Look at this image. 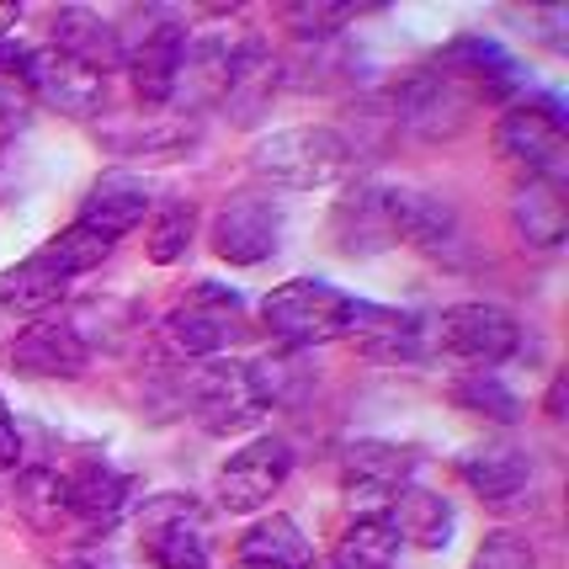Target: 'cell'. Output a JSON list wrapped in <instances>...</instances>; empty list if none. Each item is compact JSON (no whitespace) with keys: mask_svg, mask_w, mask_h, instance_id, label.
<instances>
[{"mask_svg":"<svg viewBox=\"0 0 569 569\" xmlns=\"http://www.w3.org/2000/svg\"><path fill=\"white\" fill-rule=\"evenodd\" d=\"M256 64H261V38H256L250 27H213V32H198V38H187L171 101L192 107V112H198V107H213V101L229 97Z\"/></svg>","mask_w":569,"mask_h":569,"instance_id":"1","label":"cell"},{"mask_svg":"<svg viewBox=\"0 0 569 569\" xmlns=\"http://www.w3.org/2000/svg\"><path fill=\"white\" fill-rule=\"evenodd\" d=\"M351 309H357V298H347L341 288H330L320 277H293V282H282L261 298V325L288 351H309L347 336Z\"/></svg>","mask_w":569,"mask_h":569,"instance_id":"2","label":"cell"},{"mask_svg":"<svg viewBox=\"0 0 569 569\" xmlns=\"http://www.w3.org/2000/svg\"><path fill=\"white\" fill-rule=\"evenodd\" d=\"M250 171L261 181L293 187V192H315L351 171V144L336 128H282V133L256 139Z\"/></svg>","mask_w":569,"mask_h":569,"instance_id":"3","label":"cell"},{"mask_svg":"<svg viewBox=\"0 0 569 569\" xmlns=\"http://www.w3.org/2000/svg\"><path fill=\"white\" fill-rule=\"evenodd\" d=\"M139 548L154 569H208L213 543H208V511L198 496H154L139 511Z\"/></svg>","mask_w":569,"mask_h":569,"instance_id":"4","label":"cell"},{"mask_svg":"<svg viewBox=\"0 0 569 569\" xmlns=\"http://www.w3.org/2000/svg\"><path fill=\"white\" fill-rule=\"evenodd\" d=\"M496 149H500V160H511V166L527 171V181L565 187L569 139H565V118H559L553 101H517L496 123Z\"/></svg>","mask_w":569,"mask_h":569,"instance_id":"5","label":"cell"},{"mask_svg":"<svg viewBox=\"0 0 569 569\" xmlns=\"http://www.w3.org/2000/svg\"><path fill=\"white\" fill-rule=\"evenodd\" d=\"M431 347L447 351V357H458V362H469V368H500L506 357H517L521 347V325L496 309V303H452L442 309L437 320H431Z\"/></svg>","mask_w":569,"mask_h":569,"instance_id":"6","label":"cell"},{"mask_svg":"<svg viewBox=\"0 0 569 569\" xmlns=\"http://www.w3.org/2000/svg\"><path fill=\"white\" fill-rule=\"evenodd\" d=\"M118 43H123V70L133 74V91L144 101H171L176 70L187 53V27L171 11H133V32L118 27Z\"/></svg>","mask_w":569,"mask_h":569,"instance_id":"7","label":"cell"},{"mask_svg":"<svg viewBox=\"0 0 569 569\" xmlns=\"http://www.w3.org/2000/svg\"><path fill=\"white\" fill-rule=\"evenodd\" d=\"M240 315H246V303H240L234 288L198 282L192 298H181L171 315H166V341L181 357H213V351H223L240 336Z\"/></svg>","mask_w":569,"mask_h":569,"instance_id":"8","label":"cell"},{"mask_svg":"<svg viewBox=\"0 0 569 569\" xmlns=\"http://www.w3.org/2000/svg\"><path fill=\"white\" fill-rule=\"evenodd\" d=\"M416 473V447L399 442H357L347 447V463H341V485H347L351 511L362 517H383L389 500L410 485Z\"/></svg>","mask_w":569,"mask_h":569,"instance_id":"9","label":"cell"},{"mask_svg":"<svg viewBox=\"0 0 569 569\" xmlns=\"http://www.w3.org/2000/svg\"><path fill=\"white\" fill-rule=\"evenodd\" d=\"M288 469H293V447L282 442V437H256V442L240 447L219 469V506L234 511V517L261 511L282 490Z\"/></svg>","mask_w":569,"mask_h":569,"instance_id":"10","label":"cell"},{"mask_svg":"<svg viewBox=\"0 0 569 569\" xmlns=\"http://www.w3.org/2000/svg\"><path fill=\"white\" fill-rule=\"evenodd\" d=\"M22 80L32 97L49 101L53 112H64V118H97L101 101H107V74L74 64L70 53H59L53 43L49 49H27Z\"/></svg>","mask_w":569,"mask_h":569,"instance_id":"11","label":"cell"},{"mask_svg":"<svg viewBox=\"0 0 569 569\" xmlns=\"http://www.w3.org/2000/svg\"><path fill=\"white\" fill-rule=\"evenodd\" d=\"M192 416H198L202 431L213 437H229V431H246L256 416H261V399L250 389L246 362H208L192 378Z\"/></svg>","mask_w":569,"mask_h":569,"instance_id":"12","label":"cell"},{"mask_svg":"<svg viewBox=\"0 0 569 569\" xmlns=\"http://www.w3.org/2000/svg\"><path fill=\"white\" fill-rule=\"evenodd\" d=\"M473 112V97L442 70H426V74H410L399 86V123L421 139H447L458 128L469 123Z\"/></svg>","mask_w":569,"mask_h":569,"instance_id":"13","label":"cell"},{"mask_svg":"<svg viewBox=\"0 0 569 569\" xmlns=\"http://www.w3.org/2000/svg\"><path fill=\"white\" fill-rule=\"evenodd\" d=\"M277 234H282V213L261 198L223 202L213 219V250L229 267H256V261L277 256Z\"/></svg>","mask_w":569,"mask_h":569,"instance_id":"14","label":"cell"},{"mask_svg":"<svg viewBox=\"0 0 569 569\" xmlns=\"http://www.w3.org/2000/svg\"><path fill=\"white\" fill-rule=\"evenodd\" d=\"M378 208H383V229L389 240H410L421 250H447L458 240V219L442 198H431L421 187H378Z\"/></svg>","mask_w":569,"mask_h":569,"instance_id":"15","label":"cell"},{"mask_svg":"<svg viewBox=\"0 0 569 569\" xmlns=\"http://www.w3.org/2000/svg\"><path fill=\"white\" fill-rule=\"evenodd\" d=\"M11 362H17V372H27V378H80L86 362H91V341H86L74 325L38 320L32 330L17 336Z\"/></svg>","mask_w":569,"mask_h":569,"instance_id":"16","label":"cell"},{"mask_svg":"<svg viewBox=\"0 0 569 569\" xmlns=\"http://www.w3.org/2000/svg\"><path fill=\"white\" fill-rule=\"evenodd\" d=\"M53 49L70 53L74 64H86V70H118L123 64V43H118V22L112 17H101L91 6H70V11H59L53 17Z\"/></svg>","mask_w":569,"mask_h":569,"instance_id":"17","label":"cell"},{"mask_svg":"<svg viewBox=\"0 0 569 569\" xmlns=\"http://www.w3.org/2000/svg\"><path fill=\"white\" fill-rule=\"evenodd\" d=\"M351 341L378 362H410L426 351V320L399 315V309H378V303H357L351 309Z\"/></svg>","mask_w":569,"mask_h":569,"instance_id":"18","label":"cell"},{"mask_svg":"<svg viewBox=\"0 0 569 569\" xmlns=\"http://www.w3.org/2000/svg\"><path fill=\"white\" fill-rule=\"evenodd\" d=\"M149 213V187L139 181V176L128 171H107L86 192V202H80V219L86 229H97V234H107V240H118V234H128V229H139Z\"/></svg>","mask_w":569,"mask_h":569,"instance_id":"19","label":"cell"},{"mask_svg":"<svg viewBox=\"0 0 569 569\" xmlns=\"http://www.w3.org/2000/svg\"><path fill=\"white\" fill-rule=\"evenodd\" d=\"M458 473H463V485H469L479 500L506 506V500H517L521 490L532 485V458H527V447L490 442V447H473L469 458L458 463Z\"/></svg>","mask_w":569,"mask_h":569,"instance_id":"20","label":"cell"},{"mask_svg":"<svg viewBox=\"0 0 569 569\" xmlns=\"http://www.w3.org/2000/svg\"><path fill=\"white\" fill-rule=\"evenodd\" d=\"M389 527H395L399 543L410 548H426V553H437V548L452 543V527H458V511H452V500H442L437 490H399L389 500Z\"/></svg>","mask_w":569,"mask_h":569,"instance_id":"21","label":"cell"},{"mask_svg":"<svg viewBox=\"0 0 569 569\" xmlns=\"http://www.w3.org/2000/svg\"><path fill=\"white\" fill-rule=\"evenodd\" d=\"M511 223H517V234L532 250L565 246V229H569L565 187H553V181H527V187H517V198H511Z\"/></svg>","mask_w":569,"mask_h":569,"instance_id":"22","label":"cell"},{"mask_svg":"<svg viewBox=\"0 0 569 569\" xmlns=\"http://www.w3.org/2000/svg\"><path fill=\"white\" fill-rule=\"evenodd\" d=\"M315 548L303 538V527L293 517H261L240 538V559L234 565H250V569H309Z\"/></svg>","mask_w":569,"mask_h":569,"instance_id":"23","label":"cell"},{"mask_svg":"<svg viewBox=\"0 0 569 569\" xmlns=\"http://www.w3.org/2000/svg\"><path fill=\"white\" fill-rule=\"evenodd\" d=\"M128 485L118 469H107V463H80V469L64 479V500H70V517L80 521H112L118 511L128 506Z\"/></svg>","mask_w":569,"mask_h":569,"instance_id":"24","label":"cell"},{"mask_svg":"<svg viewBox=\"0 0 569 569\" xmlns=\"http://www.w3.org/2000/svg\"><path fill=\"white\" fill-rule=\"evenodd\" d=\"M64 288H70V277L53 272L43 256H27L22 267L0 272V303L17 309V315H43V309H53V303L64 298Z\"/></svg>","mask_w":569,"mask_h":569,"instance_id":"25","label":"cell"},{"mask_svg":"<svg viewBox=\"0 0 569 569\" xmlns=\"http://www.w3.org/2000/svg\"><path fill=\"white\" fill-rule=\"evenodd\" d=\"M399 538L389 517H357L336 543V565L330 569H395Z\"/></svg>","mask_w":569,"mask_h":569,"instance_id":"26","label":"cell"},{"mask_svg":"<svg viewBox=\"0 0 569 569\" xmlns=\"http://www.w3.org/2000/svg\"><path fill=\"white\" fill-rule=\"evenodd\" d=\"M250 372V389L261 399V410H272V405H293L298 395H309L315 389V372H303L298 362V351H272V357H261V362H246Z\"/></svg>","mask_w":569,"mask_h":569,"instance_id":"27","label":"cell"},{"mask_svg":"<svg viewBox=\"0 0 569 569\" xmlns=\"http://www.w3.org/2000/svg\"><path fill=\"white\" fill-rule=\"evenodd\" d=\"M452 405L458 410H469V416H490V421L511 426L521 416V399L511 395V383L500 378V372H463L458 383H452Z\"/></svg>","mask_w":569,"mask_h":569,"instance_id":"28","label":"cell"},{"mask_svg":"<svg viewBox=\"0 0 569 569\" xmlns=\"http://www.w3.org/2000/svg\"><path fill=\"white\" fill-rule=\"evenodd\" d=\"M38 256L49 261L53 272L86 277V272H97L101 261L112 256V240H107V234H97V229H86V223H70V229H59V234H53Z\"/></svg>","mask_w":569,"mask_h":569,"instance_id":"29","label":"cell"},{"mask_svg":"<svg viewBox=\"0 0 569 569\" xmlns=\"http://www.w3.org/2000/svg\"><path fill=\"white\" fill-rule=\"evenodd\" d=\"M17 506H22V517L32 521V527L53 532L59 521L70 517V500H64V479H59L53 469H27L22 485H17Z\"/></svg>","mask_w":569,"mask_h":569,"instance_id":"30","label":"cell"},{"mask_svg":"<svg viewBox=\"0 0 569 569\" xmlns=\"http://www.w3.org/2000/svg\"><path fill=\"white\" fill-rule=\"evenodd\" d=\"M192 229H198V213H192V202H166L154 223H149V261L154 267H171L187 256L192 246Z\"/></svg>","mask_w":569,"mask_h":569,"instance_id":"31","label":"cell"},{"mask_svg":"<svg viewBox=\"0 0 569 569\" xmlns=\"http://www.w3.org/2000/svg\"><path fill=\"white\" fill-rule=\"evenodd\" d=\"M469 569H538V553L517 532H490L479 543V553L469 559Z\"/></svg>","mask_w":569,"mask_h":569,"instance_id":"32","label":"cell"},{"mask_svg":"<svg viewBox=\"0 0 569 569\" xmlns=\"http://www.w3.org/2000/svg\"><path fill=\"white\" fill-rule=\"evenodd\" d=\"M282 17H288V27H293L298 38H330V32H341L357 11H351V6H288Z\"/></svg>","mask_w":569,"mask_h":569,"instance_id":"33","label":"cell"},{"mask_svg":"<svg viewBox=\"0 0 569 569\" xmlns=\"http://www.w3.org/2000/svg\"><path fill=\"white\" fill-rule=\"evenodd\" d=\"M17 458H22V442H17L11 410H6V399H0V469H17Z\"/></svg>","mask_w":569,"mask_h":569,"instance_id":"34","label":"cell"},{"mask_svg":"<svg viewBox=\"0 0 569 569\" xmlns=\"http://www.w3.org/2000/svg\"><path fill=\"white\" fill-rule=\"evenodd\" d=\"M234 569H250V565H234Z\"/></svg>","mask_w":569,"mask_h":569,"instance_id":"35","label":"cell"}]
</instances>
